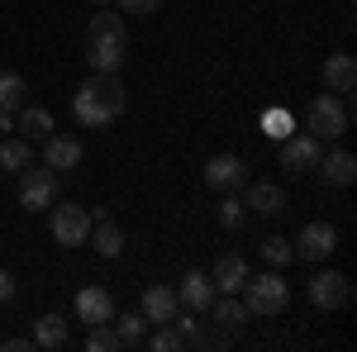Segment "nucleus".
I'll list each match as a JSON object with an SVG mask.
<instances>
[{
    "mask_svg": "<svg viewBox=\"0 0 357 352\" xmlns=\"http://www.w3.org/2000/svg\"><path fill=\"white\" fill-rule=\"evenodd\" d=\"M124 105H129V95L119 86V72H91L77 86V95H72V114H77L82 129H105V124H114L124 114Z\"/></svg>",
    "mask_w": 357,
    "mask_h": 352,
    "instance_id": "1",
    "label": "nucleus"
},
{
    "mask_svg": "<svg viewBox=\"0 0 357 352\" xmlns=\"http://www.w3.org/2000/svg\"><path fill=\"white\" fill-rule=\"evenodd\" d=\"M129 57V29L119 15H91V29H86V62L91 72H119Z\"/></svg>",
    "mask_w": 357,
    "mask_h": 352,
    "instance_id": "2",
    "label": "nucleus"
},
{
    "mask_svg": "<svg viewBox=\"0 0 357 352\" xmlns=\"http://www.w3.org/2000/svg\"><path fill=\"white\" fill-rule=\"evenodd\" d=\"M238 296H243L248 314H257V319H276V314H286V305H291V286H286L276 271H262V276L248 271V281H243Z\"/></svg>",
    "mask_w": 357,
    "mask_h": 352,
    "instance_id": "3",
    "label": "nucleus"
},
{
    "mask_svg": "<svg viewBox=\"0 0 357 352\" xmlns=\"http://www.w3.org/2000/svg\"><path fill=\"white\" fill-rule=\"evenodd\" d=\"M348 124H353V114H348V105H343V95H333V91L314 95V100L305 105V134L343 138V134H348Z\"/></svg>",
    "mask_w": 357,
    "mask_h": 352,
    "instance_id": "4",
    "label": "nucleus"
},
{
    "mask_svg": "<svg viewBox=\"0 0 357 352\" xmlns=\"http://www.w3.org/2000/svg\"><path fill=\"white\" fill-rule=\"evenodd\" d=\"M48 229H53V238L62 247H77L86 243V234H91V210L86 205H72V200H62V205H48Z\"/></svg>",
    "mask_w": 357,
    "mask_h": 352,
    "instance_id": "5",
    "label": "nucleus"
},
{
    "mask_svg": "<svg viewBox=\"0 0 357 352\" xmlns=\"http://www.w3.org/2000/svg\"><path fill=\"white\" fill-rule=\"evenodd\" d=\"M53 200H57V171L48 162L43 167L29 162L24 171H20V205H24V210H48Z\"/></svg>",
    "mask_w": 357,
    "mask_h": 352,
    "instance_id": "6",
    "label": "nucleus"
},
{
    "mask_svg": "<svg viewBox=\"0 0 357 352\" xmlns=\"http://www.w3.org/2000/svg\"><path fill=\"white\" fill-rule=\"evenodd\" d=\"M305 291H310V300H314V309H343V305L353 300L348 276H343V271H333V267L329 271H314Z\"/></svg>",
    "mask_w": 357,
    "mask_h": 352,
    "instance_id": "7",
    "label": "nucleus"
},
{
    "mask_svg": "<svg viewBox=\"0 0 357 352\" xmlns=\"http://www.w3.org/2000/svg\"><path fill=\"white\" fill-rule=\"evenodd\" d=\"M296 257H305V262H329L333 247H338V234H333V224H324V219H314V224H305L301 234H296Z\"/></svg>",
    "mask_w": 357,
    "mask_h": 352,
    "instance_id": "8",
    "label": "nucleus"
},
{
    "mask_svg": "<svg viewBox=\"0 0 357 352\" xmlns=\"http://www.w3.org/2000/svg\"><path fill=\"white\" fill-rule=\"evenodd\" d=\"M205 186L210 190H243L248 186V167L234 158V153H215L205 162Z\"/></svg>",
    "mask_w": 357,
    "mask_h": 352,
    "instance_id": "9",
    "label": "nucleus"
},
{
    "mask_svg": "<svg viewBox=\"0 0 357 352\" xmlns=\"http://www.w3.org/2000/svg\"><path fill=\"white\" fill-rule=\"evenodd\" d=\"M319 158H324V148L314 134H286V148H281L286 171H310V167H319Z\"/></svg>",
    "mask_w": 357,
    "mask_h": 352,
    "instance_id": "10",
    "label": "nucleus"
},
{
    "mask_svg": "<svg viewBox=\"0 0 357 352\" xmlns=\"http://www.w3.org/2000/svg\"><path fill=\"white\" fill-rule=\"evenodd\" d=\"M210 300H215V281H210V271H186L181 281H176V305L181 309H210Z\"/></svg>",
    "mask_w": 357,
    "mask_h": 352,
    "instance_id": "11",
    "label": "nucleus"
},
{
    "mask_svg": "<svg viewBox=\"0 0 357 352\" xmlns=\"http://www.w3.org/2000/svg\"><path fill=\"white\" fill-rule=\"evenodd\" d=\"M77 319H86V324H110L114 319V300L105 286H82L77 291Z\"/></svg>",
    "mask_w": 357,
    "mask_h": 352,
    "instance_id": "12",
    "label": "nucleus"
},
{
    "mask_svg": "<svg viewBox=\"0 0 357 352\" xmlns=\"http://www.w3.org/2000/svg\"><path fill=\"white\" fill-rule=\"evenodd\" d=\"M324 91H333V95H348L357 86V62H353V53H329L324 57Z\"/></svg>",
    "mask_w": 357,
    "mask_h": 352,
    "instance_id": "13",
    "label": "nucleus"
},
{
    "mask_svg": "<svg viewBox=\"0 0 357 352\" xmlns=\"http://www.w3.org/2000/svg\"><path fill=\"white\" fill-rule=\"evenodd\" d=\"M43 162L53 167V171H72V167L82 162V138L48 134V138H43Z\"/></svg>",
    "mask_w": 357,
    "mask_h": 352,
    "instance_id": "14",
    "label": "nucleus"
},
{
    "mask_svg": "<svg viewBox=\"0 0 357 352\" xmlns=\"http://www.w3.org/2000/svg\"><path fill=\"white\" fill-rule=\"evenodd\" d=\"M86 238H91V247H96L100 257H119V252H124V229H119L105 210L91 215V234H86Z\"/></svg>",
    "mask_w": 357,
    "mask_h": 352,
    "instance_id": "15",
    "label": "nucleus"
},
{
    "mask_svg": "<svg viewBox=\"0 0 357 352\" xmlns=\"http://www.w3.org/2000/svg\"><path fill=\"white\" fill-rule=\"evenodd\" d=\"M210 281H215L220 296H238L243 281H248V262L238 257V252H224L220 262H215V271H210Z\"/></svg>",
    "mask_w": 357,
    "mask_h": 352,
    "instance_id": "16",
    "label": "nucleus"
},
{
    "mask_svg": "<svg viewBox=\"0 0 357 352\" xmlns=\"http://www.w3.org/2000/svg\"><path fill=\"white\" fill-rule=\"evenodd\" d=\"M176 314V286H148L143 291V319L148 324H172Z\"/></svg>",
    "mask_w": 357,
    "mask_h": 352,
    "instance_id": "17",
    "label": "nucleus"
},
{
    "mask_svg": "<svg viewBox=\"0 0 357 352\" xmlns=\"http://www.w3.org/2000/svg\"><path fill=\"white\" fill-rule=\"evenodd\" d=\"M243 205L252 210V215H281L286 210V195H281V186L276 181H252V186H243Z\"/></svg>",
    "mask_w": 357,
    "mask_h": 352,
    "instance_id": "18",
    "label": "nucleus"
},
{
    "mask_svg": "<svg viewBox=\"0 0 357 352\" xmlns=\"http://www.w3.org/2000/svg\"><path fill=\"white\" fill-rule=\"evenodd\" d=\"M319 171H324L329 186H353L357 181V158L348 153V148H333L329 158H319Z\"/></svg>",
    "mask_w": 357,
    "mask_h": 352,
    "instance_id": "19",
    "label": "nucleus"
},
{
    "mask_svg": "<svg viewBox=\"0 0 357 352\" xmlns=\"http://www.w3.org/2000/svg\"><path fill=\"white\" fill-rule=\"evenodd\" d=\"M15 114H20L15 129H20V138H29V143H43V138L53 134V114L43 105H24V109H15Z\"/></svg>",
    "mask_w": 357,
    "mask_h": 352,
    "instance_id": "20",
    "label": "nucleus"
},
{
    "mask_svg": "<svg viewBox=\"0 0 357 352\" xmlns=\"http://www.w3.org/2000/svg\"><path fill=\"white\" fill-rule=\"evenodd\" d=\"M33 162V143L29 138H0V171H24V167Z\"/></svg>",
    "mask_w": 357,
    "mask_h": 352,
    "instance_id": "21",
    "label": "nucleus"
},
{
    "mask_svg": "<svg viewBox=\"0 0 357 352\" xmlns=\"http://www.w3.org/2000/svg\"><path fill=\"white\" fill-rule=\"evenodd\" d=\"M33 348H67V319L62 314H43L38 324H33Z\"/></svg>",
    "mask_w": 357,
    "mask_h": 352,
    "instance_id": "22",
    "label": "nucleus"
},
{
    "mask_svg": "<svg viewBox=\"0 0 357 352\" xmlns=\"http://www.w3.org/2000/svg\"><path fill=\"white\" fill-rule=\"evenodd\" d=\"M215 219H220V229H229V234H238L248 224V205L234 195V190H224V200L215 205Z\"/></svg>",
    "mask_w": 357,
    "mask_h": 352,
    "instance_id": "23",
    "label": "nucleus"
},
{
    "mask_svg": "<svg viewBox=\"0 0 357 352\" xmlns=\"http://www.w3.org/2000/svg\"><path fill=\"white\" fill-rule=\"evenodd\" d=\"M210 309H215V324L220 328H243L252 314H248V305L243 300H234V296H224V300H210Z\"/></svg>",
    "mask_w": 357,
    "mask_h": 352,
    "instance_id": "24",
    "label": "nucleus"
},
{
    "mask_svg": "<svg viewBox=\"0 0 357 352\" xmlns=\"http://www.w3.org/2000/svg\"><path fill=\"white\" fill-rule=\"evenodd\" d=\"M24 77H20V72H0V109H10V114H15V109H24Z\"/></svg>",
    "mask_w": 357,
    "mask_h": 352,
    "instance_id": "25",
    "label": "nucleus"
},
{
    "mask_svg": "<svg viewBox=\"0 0 357 352\" xmlns=\"http://www.w3.org/2000/svg\"><path fill=\"white\" fill-rule=\"evenodd\" d=\"M114 348H124L119 333H114V324H91V333H86V352H114Z\"/></svg>",
    "mask_w": 357,
    "mask_h": 352,
    "instance_id": "26",
    "label": "nucleus"
},
{
    "mask_svg": "<svg viewBox=\"0 0 357 352\" xmlns=\"http://www.w3.org/2000/svg\"><path fill=\"white\" fill-rule=\"evenodd\" d=\"M291 257H296L291 238H262V262H267V267H286Z\"/></svg>",
    "mask_w": 357,
    "mask_h": 352,
    "instance_id": "27",
    "label": "nucleus"
},
{
    "mask_svg": "<svg viewBox=\"0 0 357 352\" xmlns=\"http://www.w3.org/2000/svg\"><path fill=\"white\" fill-rule=\"evenodd\" d=\"M114 333H119V343L129 348V343H143L148 338V319H138V314H124L119 324H114Z\"/></svg>",
    "mask_w": 357,
    "mask_h": 352,
    "instance_id": "28",
    "label": "nucleus"
},
{
    "mask_svg": "<svg viewBox=\"0 0 357 352\" xmlns=\"http://www.w3.org/2000/svg\"><path fill=\"white\" fill-rule=\"evenodd\" d=\"M143 343H148L153 352H172V348H181V333H176L172 324H158V333H153V338H143Z\"/></svg>",
    "mask_w": 357,
    "mask_h": 352,
    "instance_id": "29",
    "label": "nucleus"
},
{
    "mask_svg": "<svg viewBox=\"0 0 357 352\" xmlns=\"http://www.w3.org/2000/svg\"><path fill=\"white\" fill-rule=\"evenodd\" d=\"M291 129H296V124H291V114H286V109H272V114H267V134H272V138H286Z\"/></svg>",
    "mask_w": 357,
    "mask_h": 352,
    "instance_id": "30",
    "label": "nucleus"
},
{
    "mask_svg": "<svg viewBox=\"0 0 357 352\" xmlns=\"http://www.w3.org/2000/svg\"><path fill=\"white\" fill-rule=\"evenodd\" d=\"M158 5H162V0H119L124 15H158Z\"/></svg>",
    "mask_w": 357,
    "mask_h": 352,
    "instance_id": "31",
    "label": "nucleus"
},
{
    "mask_svg": "<svg viewBox=\"0 0 357 352\" xmlns=\"http://www.w3.org/2000/svg\"><path fill=\"white\" fill-rule=\"evenodd\" d=\"M5 300H15V276L0 267V305H5Z\"/></svg>",
    "mask_w": 357,
    "mask_h": 352,
    "instance_id": "32",
    "label": "nucleus"
},
{
    "mask_svg": "<svg viewBox=\"0 0 357 352\" xmlns=\"http://www.w3.org/2000/svg\"><path fill=\"white\" fill-rule=\"evenodd\" d=\"M0 348H10V352H29V348H33V338H24V333H15V338H5Z\"/></svg>",
    "mask_w": 357,
    "mask_h": 352,
    "instance_id": "33",
    "label": "nucleus"
},
{
    "mask_svg": "<svg viewBox=\"0 0 357 352\" xmlns=\"http://www.w3.org/2000/svg\"><path fill=\"white\" fill-rule=\"evenodd\" d=\"M10 129H15V114H10V109H0V138H10Z\"/></svg>",
    "mask_w": 357,
    "mask_h": 352,
    "instance_id": "34",
    "label": "nucleus"
},
{
    "mask_svg": "<svg viewBox=\"0 0 357 352\" xmlns=\"http://www.w3.org/2000/svg\"><path fill=\"white\" fill-rule=\"evenodd\" d=\"M96 5H105V0H96Z\"/></svg>",
    "mask_w": 357,
    "mask_h": 352,
    "instance_id": "35",
    "label": "nucleus"
}]
</instances>
